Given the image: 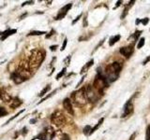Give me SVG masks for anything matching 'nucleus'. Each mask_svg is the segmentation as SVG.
Listing matches in <instances>:
<instances>
[{"label":"nucleus","instance_id":"obj_1","mask_svg":"<svg viewBox=\"0 0 150 140\" xmlns=\"http://www.w3.org/2000/svg\"><path fill=\"white\" fill-rule=\"evenodd\" d=\"M45 51L42 50H32L30 51V54L28 55V58L26 59L28 64L30 65V68L34 72L40 66V64L45 59Z\"/></svg>","mask_w":150,"mask_h":140},{"label":"nucleus","instance_id":"obj_2","mask_svg":"<svg viewBox=\"0 0 150 140\" xmlns=\"http://www.w3.org/2000/svg\"><path fill=\"white\" fill-rule=\"evenodd\" d=\"M122 69V65L118 62H115L109 64L105 69V77L108 83H112L115 81L119 77L120 71Z\"/></svg>","mask_w":150,"mask_h":140},{"label":"nucleus","instance_id":"obj_3","mask_svg":"<svg viewBox=\"0 0 150 140\" xmlns=\"http://www.w3.org/2000/svg\"><path fill=\"white\" fill-rule=\"evenodd\" d=\"M108 84L109 83L107 81L105 75H103L101 72H100V73H98L97 77L95 78V80H94V83H93V87L101 96L103 94V92H104V90L108 87Z\"/></svg>","mask_w":150,"mask_h":140},{"label":"nucleus","instance_id":"obj_4","mask_svg":"<svg viewBox=\"0 0 150 140\" xmlns=\"http://www.w3.org/2000/svg\"><path fill=\"white\" fill-rule=\"evenodd\" d=\"M72 99L74 103L76 105L83 106L84 105L87 104L88 99H87V95L86 92V87H83L81 89H79L77 92H75L72 93Z\"/></svg>","mask_w":150,"mask_h":140},{"label":"nucleus","instance_id":"obj_5","mask_svg":"<svg viewBox=\"0 0 150 140\" xmlns=\"http://www.w3.org/2000/svg\"><path fill=\"white\" fill-rule=\"evenodd\" d=\"M51 121L54 125L57 126V127H61V126H64L66 123V117L62 111L55 110L51 116Z\"/></svg>","mask_w":150,"mask_h":140},{"label":"nucleus","instance_id":"obj_6","mask_svg":"<svg viewBox=\"0 0 150 140\" xmlns=\"http://www.w3.org/2000/svg\"><path fill=\"white\" fill-rule=\"evenodd\" d=\"M86 92L88 101H90L92 103H96L97 101H98V99H100V93H98L91 85H87L86 87Z\"/></svg>","mask_w":150,"mask_h":140},{"label":"nucleus","instance_id":"obj_7","mask_svg":"<svg viewBox=\"0 0 150 140\" xmlns=\"http://www.w3.org/2000/svg\"><path fill=\"white\" fill-rule=\"evenodd\" d=\"M71 7H72V3H69V4L66 5V6H64V7L59 10L58 14H57V15H56V17L54 18V20H55V21L62 20V19H63L66 15H67L68 11L69 10L70 8H71Z\"/></svg>","mask_w":150,"mask_h":140},{"label":"nucleus","instance_id":"obj_8","mask_svg":"<svg viewBox=\"0 0 150 140\" xmlns=\"http://www.w3.org/2000/svg\"><path fill=\"white\" fill-rule=\"evenodd\" d=\"M0 99H1L4 103H8L11 101L12 96L11 93H8L5 88H0Z\"/></svg>","mask_w":150,"mask_h":140},{"label":"nucleus","instance_id":"obj_9","mask_svg":"<svg viewBox=\"0 0 150 140\" xmlns=\"http://www.w3.org/2000/svg\"><path fill=\"white\" fill-rule=\"evenodd\" d=\"M133 112V104L130 101H129L124 106L123 108V114H122V118H126L127 116H129Z\"/></svg>","mask_w":150,"mask_h":140},{"label":"nucleus","instance_id":"obj_10","mask_svg":"<svg viewBox=\"0 0 150 140\" xmlns=\"http://www.w3.org/2000/svg\"><path fill=\"white\" fill-rule=\"evenodd\" d=\"M63 106L64 108L66 109V111L69 113L70 115H74V111H73V108H72V104L71 102H70V99L69 98H65L64 101H63Z\"/></svg>","mask_w":150,"mask_h":140},{"label":"nucleus","instance_id":"obj_11","mask_svg":"<svg viewBox=\"0 0 150 140\" xmlns=\"http://www.w3.org/2000/svg\"><path fill=\"white\" fill-rule=\"evenodd\" d=\"M120 53L123 56H125L126 58H129L131 54L133 53V48L131 46L123 47V48L120 49Z\"/></svg>","mask_w":150,"mask_h":140},{"label":"nucleus","instance_id":"obj_12","mask_svg":"<svg viewBox=\"0 0 150 140\" xmlns=\"http://www.w3.org/2000/svg\"><path fill=\"white\" fill-rule=\"evenodd\" d=\"M23 104V101L18 97H12L11 101L8 103V106L11 107V108H17L18 106H20Z\"/></svg>","mask_w":150,"mask_h":140},{"label":"nucleus","instance_id":"obj_13","mask_svg":"<svg viewBox=\"0 0 150 140\" xmlns=\"http://www.w3.org/2000/svg\"><path fill=\"white\" fill-rule=\"evenodd\" d=\"M17 32V29H8V30H6V31H4L2 33H0V35H1V38H0V40L3 41L7 38V37H8L9 36H11L13 34H15V33Z\"/></svg>","mask_w":150,"mask_h":140},{"label":"nucleus","instance_id":"obj_14","mask_svg":"<svg viewBox=\"0 0 150 140\" xmlns=\"http://www.w3.org/2000/svg\"><path fill=\"white\" fill-rule=\"evenodd\" d=\"M93 64H94V60L92 59V60L89 61V62H88L87 64H86V65H83V68H82V70H81V74L86 73V72L87 71V70L89 69V67H90Z\"/></svg>","mask_w":150,"mask_h":140},{"label":"nucleus","instance_id":"obj_15","mask_svg":"<svg viewBox=\"0 0 150 140\" xmlns=\"http://www.w3.org/2000/svg\"><path fill=\"white\" fill-rule=\"evenodd\" d=\"M120 36L119 35H116V36H112L111 38H110V41H109V45L110 46H112L115 43H116L117 41H119V39H120Z\"/></svg>","mask_w":150,"mask_h":140},{"label":"nucleus","instance_id":"obj_16","mask_svg":"<svg viewBox=\"0 0 150 140\" xmlns=\"http://www.w3.org/2000/svg\"><path fill=\"white\" fill-rule=\"evenodd\" d=\"M50 89H51V85H50V84H49V85H47L44 89H43V90H42L40 93H39V96L40 97H42V96H43V95H45L46 94V93L47 92H48L49 91H50Z\"/></svg>","mask_w":150,"mask_h":140},{"label":"nucleus","instance_id":"obj_17","mask_svg":"<svg viewBox=\"0 0 150 140\" xmlns=\"http://www.w3.org/2000/svg\"><path fill=\"white\" fill-rule=\"evenodd\" d=\"M44 34H46V32H44V31H32L27 36H41Z\"/></svg>","mask_w":150,"mask_h":140},{"label":"nucleus","instance_id":"obj_18","mask_svg":"<svg viewBox=\"0 0 150 140\" xmlns=\"http://www.w3.org/2000/svg\"><path fill=\"white\" fill-rule=\"evenodd\" d=\"M32 140H46V134H45V132L40 134L39 135H38V136L34 137Z\"/></svg>","mask_w":150,"mask_h":140},{"label":"nucleus","instance_id":"obj_19","mask_svg":"<svg viewBox=\"0 0 150 140\" xmlns=\"http://www.w3.org/2000/svg\"><path fill=\"white\" fill-rule=\"evenodd\" d=\"M103 120H104V119H103V118H101L100 120H98V123L95 125V126H94V128H92V130H91V134H93L94 132H95V131L98 128V127H100V126L102 124V123H103Z\"/></svg>","mask_w":150,"mask_h":140},{"label":"nucleus","instance_id":"obj_20","mask_svg":"<svg viewBox=\"0 0 150 140\" xmlns=\"http://www.w3.org/2000/svg\"><path fill=\"white\" fill-rule=\"evenodd\" d=\"M23 111H25V109H23V110H20V111H19V112H18V113H17V114H16L15 116H13V117H11V119H9L8 120H7V123H5V124H4V126H5V125H7V124H8V123H11V120H13L14 119H16V118H17V117H18L19 115H21V114L23 113Z\"/></svg>","mask_w":150,"mask_h":140},{"label":"nucleus","instance_id":"obj_21","mask_svg":"<svg viewBox=\"0 0 150 140\" xmlns=\"http://www.w3.org/2000/svg\"><path fill=\"white\" fill-rule=\"evenodd\" d=\"M91 130H92V128L90 127V126H89V125H86V127L83 128V134H86V135L91 134Z\"/></svg>","mask_w":150,"mask_h":140},{"label":"nucleus","instance_id":"obj_22","mask_svg":"<svg viewBox=\"0 0 150 140\" xmlns=\"http://www.w3.org/2000/svg\"><path fill=\"white\" fill-rule=\"evenodd\" d=\"M7 114H8L7 109L5 108L4 106H0V118H2V117L6 116Z\"/></svg>","mask_w":150,"mask_h":140},{"label":"nucleus","instance_id":"obj_23","mask_svg":"<svg viewBox=\"0 0 150 140\" xmlns=\"http://www.w3.org/2000/svg\"><path fill=\"white\" fill-rule=\"evenodd\" d=\"M55 92H56V90H54V91L53 92H52V93H50V94H49V95H47V96H45L44 98H42V99H41V101H40L39 103H38V105H40V104H41V103H42V102H44L45 100H47V99H48V98H50V97H51L52 95H54V93H55Z\"/></svg>","mask_w":150,"mask_h":140},{"label":"nucleus","instance_id":"obj_24","mask_svg":"<svg viewBox=\"0 0 150 140\" xmlns=\"http://www.w3.org/2000/svg\"><path fill=\"white\" fill-rule=\"evenodd\" d=\"M66 70H67V68H66V67H64L62 70H61V72H59L57 74V76H56V79H59L60 78H62L65 75V73H66Z\"/></svg>","mask_w":150,"mask_h":140},{"label":"nucleus","instance_id":"obj_25","mask_svg":"<svg viewBox=\"0 0 150 140\" xmlns=\"http://www.w3.org/2000/svg\"><path fill=\"white\" fill-rule=\"evenodd\" d=\"M144 42H145V39H144V37H142V38H140L139 42H138V45H137V48L138 49H141L142 47L144 45Z\"/></svg>","mask_w":150,"mask_h":140},{"label":"nucleus","instance_id":"obj_26","mask_svg":"<svg viewBox=\"0 0 150 140\" xmlns=\"http://www.w3.org/2000/svg\"><path fill=\"white\" fill-rule=\"evenodd\" d=\"M128 9H129V7H128V6H126V7H125V9H124V12H123V14L121 15V19H124V18L127 16V14H128Z\"/></svg>","mask_w":150,"mask_h":140},{"label":"nucleus","instance_id":"obj_27","mask_svg":"<svg viewBox=\"0 0 150 140\" xmlns=\"http://www.w3.org/2000/svg\"><path fill=\"white\" fill-rule=\"evenodd\" d=\"M67 43H68V38H65L64 39V42H63V45L61 47V50H64L66 49V46H67Z\"/></svg>","mask_w":150,"mask_h":140},{"label":"nucleus","instance_id":"obj_28","mask_svg":"<svg viewBox=\"0 0 150 140\" xmlns=\"http://www.w3.org/2000/svg\"><path fill=\"white\" fill-rule=\"evenodd\" d=\"M82 16H83V14H79V15H78L76 18H75V20L72 21V24H75V23H76V22L80 20V18H81Z\"/></svg>","mask_w":150,"mask_h":140},{"label":"nucleus","instance_id":"obj_29","mask_svg":"<svg viewBox=\"0 0 150 140\" xmlns=\"http://www.w3.org/2000/svg\"><path fill=\"white\" fill-rule=\"evenodd\" d=\"M146 140H150V125L146 129Z\"/></svg>","mask_w":150,"mask_h":140},{"label":"nucleus","instance_id":"obj_30","mask_svg":"<svg viewBox=\"0 0 150 140\" xmlns=\"http://www.w3.org/2000/svg\"><path fill=\"white\" fill-rule=\"evenodd\" d=\"M148 22H149L148 18H144V19H143V20H141V22H142L144 25H146L147 23H148Z\"/></svg>","mask_w":150,"mask_h":140},{"label":"nucleus","instance_id":"obj_31","mask_svg":"<svg viewBox=\"0 0 150 140\" xmlns=\"http://www.w3.org/2000/svg\"><path fill=\"white\" fill-rule=\"evenodd\" d=\"M141 33H142V31H136L135 33H134V35H133V36H134V38H135V40L138 38L139 37V36L141 35Z\"/></svg>","mask_w":150,"mask_h":140},{"label":"nucleus","instance_id":"obj_32","mask_svg":"<svg viewBox=\"0 0 150 140\" xmlns=\"http://www.w3.org/2000/svg\"><path fill=\"white\" fill-rule=\"evenodd\" d=\"M61 140H69V136L68 134H62V139Z\"/></svg>","mask_w":150,"mask_h":140},{"label":"nucleus","instance_id":"obj_33","mask_svg":"<svg viewBox=\"0 0 150 140\" xmlns=\"http://www.w3.org/2000/svg\"><path fill=\"white\" fill-rule=\"evenodd\" d=\"M33 3H34V1H26V2H23L22 4V7H25V5H32Z\"/></svg>","mask_w":150,"mask_h":140},{"label":"nucleus","instance_id":"obj_34","mask_svg":"<svg viewBox=\"0 0 150 140\" xmlns=\"http://www.w3.org/2000/svg\"><path fill=\"white\" fill-rule=\"evenodd\" d=\"M54 30H51V32L49 33L48 35H46V36H45V37H46V38H49V37H51L52 36L54 35Z\"/></svg>","mask_w":150,"mask_h":140},{"label":"nucleus","instance_id":"obj_35","mask_svg":"<svg viewBox=\"0 0 150 140\" xmlns=\"http://www.w3.org/2000/svg\"><path fill=\"white\" fill-rule=\"evenodd\" d=\"M69 62H70V56H68V57L65 59V64H69Z\"/></svg>","mask_w":150,"mask_h":140},{"label":"nucleus","instance_id":"obj_36","mask_svg":"<svg viewBox=\"0 0 150 140\" xmlns=\"http://www.w3.org/2000/svg\"><path fill=\"white\" fill-rule=\"evenodd\" d=\"M149 61H150V56H148V57L144 61V62H143V64H144H144H146L149 62Z\"/></svg>","mask_w":150,"mask_h":140},{"label":"nucleus","instance_id":"obj_37","mask_svg":"<svg viewBox=\"0 0 150 140\" xmlns=\"http://www.w3.org/2000/svg\"><path fill=\"white\" fill-rule=\"evenodd\" d=\"M57 47H58L57 45H54V46H51V47H50V50L54 51V50H56V48H57Z\"/></svg>","mask_w":150,"mask_h":140},{"label":"nucleus","instance_id":"obj_38","mask_svg":"<svg viewBox=\"0 0 150 140\" xmlns=\"http://www.w3.org/2000/svg\"><path fill=\"white\" fill-rule=\"evenodd\" d=\"M22 131H23L22 134H23V135H25V134H26V133H27V128H26V127H23V129Z\"/></svg>","mask_w":150,"mask_h":140},{"label":"nucleus","instance_id":"obj_39","mask_svg":"<svg viewBox=\"0 0 150 140\" xmlns=\"http://www.w3.org/2000/svg\"><path fill=\"white\" fill-rule=\"evenodd\" d=\"M121 3H122V1H117V2H116V6L114 8V9H115V8H118V7L120 6V5H121Z\"/></svg>","mask_w":150,"mask_h":140},{"label":"nucleus","instance_id":"obj_40","mask_svg":"<svg viewBox=\"0 0 150 140\" xmlns=\"http://www.w3.org/2000/svg\"><path fill=\"white\" fill-rule=\"evenodd\" d=\"M135 136H136V133L132 134V135H131V136H130V139H129V140H134Z\"/></svg>","mask_w":150,"mask_h":140},{"label":"nucleus","instance_id":"obj_41","mask_svg":"<svg viewBox=\"0 0 150 140\" xmlns=\"http://www.w3.org/2000/svg\"><path fill=\"white\" fill-rule=\"evenodd\" d=\"M135 3V1H134V0H133V1H130L129 3V5H128V7H131V6H132V5Z\"/></svg>","mask_w":150,"mask_h":140},{"label":"nucleus","instance_id":"obj_42","mask_svg":"<svg viewBox=\"0 0 150 140\" xmlns=\"http://www.w3.org/2000/svg\"><path fill=\"white\" fill-rule=\"evenodd\" d=\"M26 15H27V13L25 12V14H23V15H21V16H20V18H19V19H20V20H22V19H23V18H25Z\"/></svg>","mask_w":150,"mask_h":140},{"label":"nucleus","instance_id":"obj_43","mask_svg":"<svg viewBox=\"0 0 150 140\" xmlns=\"http://www.w3.org/2000/svg\"><path fill=\"white\" fill-rule=\"evenodd\" d=\"M84 78H86V75H84V76H83V77L82 78V79H81V81H80V82L78 83V86L80 85V84H82V82L83 81V79H84Z\"/></svg>","mask_w":150,"mask_h":140},{"label":"nucleus","instance_id":"obj_44","mask_svg":"<svg viewBox=\"0 0 150 140\" xmlns=\"http://www.w3.org/2000/svg\"><path fill=\"white\" fill-rule=\"evenodd\" d=\"M140 22H141V20H140V19H137V20L135 21V23H136V24H139Z\"/></svg>","mask_w":150,"mask_h":140}]
</instances>
